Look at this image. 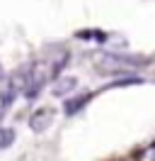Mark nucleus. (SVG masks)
Returning a JSON list of instances; mask_svg holds the SVG:
<instances>
[{"label":"nucleus","mask_w":155,"mask_h":161,"mask_svg":"<svg viewBox=\"0 0 155 161\" xmlns=\"http://www.w3.org/2000/svg\"><path fill=\"white\" fill-rule=\"evenodd\" d=\"M136 161H155V144H150V147L141 149L138 154H136Z\"/></svg>","instance_id":"nucleus-6"},{"label":"nucleus","mask_w":155,"mask_h":161,"mask_svg":"<svg viewBox=\"0 0 155 161\" xmlns=\"http://www.w3.org/2000/svg\"><path fill=\"white\" fill-rule=\"evenodd\" d=\"M75 88H78V78L75 76H58L56 83H53V95L63 98V95H70Z\"/></svg>","instance_id":"nucleus-3"},{"label":"nucleus","mask_w":155,"mask_h":161,"mask_svg":"<svg viewBox=\"0 0 155 161\" xmlns=\"http://www.w3.org/2000/svg\"><path fill=\"white\" fill-rule=\"evenodd\" d=\"M0 78H5V71H2V66H0Z\"/></svg>","instance_id":"nucleus-8"},{"label":"nucleus","mask_w":155,"mask_h":161,"mask_svg":"<svg viewBox=\"0 0 155 161\" xmlns=\"http://www.w3.org/2000/svg\"><path fill=\"white\" fill-rule=\"evenodd\" d=\"M102 69L119 71V69H136V66H148V59H133V56H124V54H102V59L97 61Z\"/></svg>","instance_id":"nucleus-1"},{"label":"nucleus","mask_w":155,"mask_h":161,"mask_svg":"<svg viewBox=\"0 0 155 161\" xmlns=\"http://www.w3.org/2000/svg\"><path fill=\"white\" fill-rule=\"evenodd\" d=\"M80 39H97V42H107V34L104 32H78Z\"/></svg>","instance_id":"nucleus-7"},{"label":"nucleus","mask_w":155,"mask_h":161,"mask_svg":"<svg viewBox=\"0 0 155 161\" xmlns=\"http://www.w3.org/2000/svg\"><path fill=\"white\" fill-rule=\"evenodd\" d=\"M2 112H5V108H0V117H2Z\"/></svg>","instance_id":"nucleus-9"},{"label":"nucleus","mask_w":155,"mask_h":161,"mask_svg":"<svg viewBox=\"0 0 155 161\" xmlns=\"http://www.w3.org/2000/svg\"><path fill=\"white\" fill-rule=\"evenodd\" d=\"M90 98H92V93H82L80 98H68L66 105H63L66 115H75V112H80V110H82V105L90 103Z\"/></svg>","instance_id":"nucleus-4"},{"label":"nucleus","mask_w":155,"mask_h":161,"mask_svg":"<svg viewBox=\"0 0 155 161\" xmlns=\"http://www.w3.org/2000/svg\"><path fill=\"white\" fill-rule=\"evenodd\" d=\"M15 142V130L12 127H0V149H8Z\"/></svg>","instance_id":"nucleus-5"},{"label":"nucleus","mask_w":155,"mask_h":161,"mask_svg":"<svg viewBox=\"0 0 155 161\" xmlns=\"http://www.w3.org/2000/svg\"><path fill=\"white\" fill-rule=\"evenodd\" d=\"M51 122H53V110L51 108H39V110H34L29 115V127H32V132H37V134L48 130Z\"/></svg>","instance_id":"nucleus-2"}]
</instances>
